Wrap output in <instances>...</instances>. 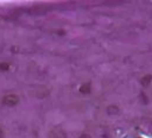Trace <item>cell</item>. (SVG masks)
<instances>
[{
	"label": "cell",
	"instance_id": "5b68a950",
	"mask_svg": "<svg viewBox=\"0 0 152 138\" xmlns=\"http://www.w3.org/2000/svg\"><path fill=\"white\" fill-rule=\"evenodd\" d=\"M80 138H90V137H89L88 135H82V136H81Z\"/></svg>",
	"mask_w": 152,
	"mask_h": 138
},
{
	"label": "cell",
	"instance_id": "8992f818",
	"mask_svg": "<svg viewBox=\"0 0 152 138\" xmlns=\"http://www.w3.org/2000/svg\"><path fill=\"white\" fill-rule=\"evenodd\" d=\"M4 137V132H2V130L0 129V138H2Z\"/></svg>",
	"mask_w": 152,
	"mask_h": 138
},
{
	"label": "cell",
	"instance_id": "277c9868",
	"mask_svg": "<svg viewBox=\"0 0 152 138\" xmlns=\"http://www.w3.org/2000/svg\"><path fill=\"white\" fill-rule=\"evenodd\" d=\"M8 68H10V64L8 63H1L0 64V69L1 70H7Z\"/></svg>",
	"mask_w": 152,
	"mask_h": 138
},
{
	"label": "cell",
	"instance_id": "6da1fadb",
	"mask_svg": "<svg viewBox=\"0 0 152 138\" xmlns=\"http://www.w3.org/2000/svg\"><path fill=\"white\" fill-rule=\"evenodd\" d=\"M4 104L8 105V107H14L15 104H18L19 102V97L17 95H7L4 97Z\"/></svg>",
	"mask_w": 152,
	"mask_h": 138
},
{
	"label": "cell",
	"instance_id": "7a4b0ae2",
	"mask_svg": "<svg viewBox=\"0 0 152 138\" xmlns=\"http://www.w3.org/2000/svg\"><path fill=\"white\" fill-rule=\"evenodd\" d=\"M49 138H64V135L61 132V131H53V132H50V135H49Z\"/></svg>",
	"mask_w": 152,
	"mask_h": 138
},
{
	"label": "cell",
	"instance_id": "3957f363",
	"mask_svg": "<svg viewBox=\"0 0 152 138\" xmlns=\"http://www.w3.org/2000/svg\"><path fill=\"white\" fill-rule=\"evenodd\" d=\"M80 91H82V93H89L90 91V84H83L80 88Z\"/></svg>",
	"mask_w": 152,
	"mask_h": 138
}]
</instances>
